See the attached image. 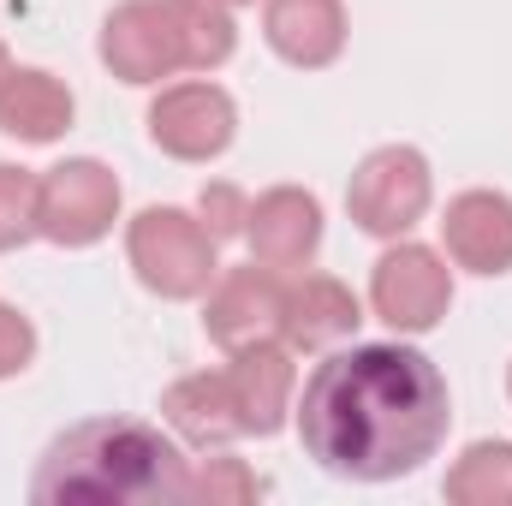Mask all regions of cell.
I'll return each mask as SVG.
<instances>
[{
    "mask_svg": "<svg viewBox=\"0 0 512 506\" xmlns=\"http://www.w3.org/2000/svg\"><path fill=\"white\" fill-rule=\"evenodd\" d=\"M149 131L179 161H209L233 143V102L215 84H179L149 108Z\"/></svg>",
    "mask_w": 512,
    "mask_h": 506,
    "instance_id": "obj_7",
    "label": "cell"
},
{
    "mask_svg": "<svg viewBox=\"0 0 512 506\" xmlns=\"http://www.w3.org/2000/svg\"><path fill=\"white\" fill-rule=\"evenodd\" d=\"M179 36H185V66H221L233 54V18L215 0H173Z\"/></svg>",
    "mask_w": 512,
    "mask_h": 506,
    "instance_id": "obj_18",
    "label": "cell"
},
{
    "mask_svg": "<svg viewBox=\"0 0 512 506\" xmlns=\"http://www.w3.org/2000/svg\"><path fill=\"white\" fill-rule=\"evenodd\" d=\"M6 78H12V66H6V42H0V84H6Z\"/></svg>",
    "mask_w": 512,
    "mask_h": 506,
    "instance_id": "obj_23",
    "label": "cell"
},
{
    "mask_svg": "<svg viewBox=\"0 0 512 506\" xmlns=\"http://www.w3.org/2000/svg\"><path fill=\"white\" fill-rule=\"evenodd\" d=\"M131 262L155 292L191 298L215 280V233L179 209H149L131 221Z\"/></svg>",
    "mask_w": 512,
    "mask_h": 506,
    "instance_id": "obj_3",
    "label": "cell"
},
{
    "mask_svg": "<svg viewBox=\"0 0 512 506\" xmlns=\"http://www.w3.org/2000/svg\"><path fill=\"white\" fill-rule=\"evenodd\" d=\"M191 495H197V501H251L256 483L239 471V465H233V459H215V465L191 483Z\"/></svg>",
    "mask_w": 512,
    "mask_h": 506,
    "instance_id": "obj_20",
    "label": "cell"
},
{
    "mask_svg": "<svg viewBox=\"0 0 512 506\" xmlns=\"http://www.w3.org/2000/svg\"><path fill=\"white\" fill-rule=\"evenodd\" d=\"M102 60L126 78V84H155L167 72L185 66V36H179V12L173 0H131L108 18L102 30Z\"/></svg>",
    "mask_w": 512,
    "mask_h": 506,
    "instance_id": "obj_4",
    "label": "cell"
},
{
    "mask_svg": "<svg viewBox=\"0 0 512 506\" xmlns=\"http://www.w3.org/2000/svg\"><path fill=\"white\" fill-rule=\"evenodd\" d=\"M245 221H251V251L262 268H292L322 239V215L304 191H268Z\"/></svg>",
    "mask_w": 512,
    "mask_h": 506,
    "instance_id": "obj_11",
    "label": "cell"
},
{
    "mask_svg": "<svg viewBox=\"0 0 512 506\" xmlns=\"http://www.w3.org/2000/svg\"><path fill=\"white\" fill-rule=\"evenodd\" d=\"M280 316H286V286L268 274V268H233L227 280H221V292H215V304H209V334L221 340V346H251L262 340L268 328H280Z\"/></svg>",
    "mask_w": 512,
    "mask_h": 506,
    "instance_id": "obj_9",
    "label": "cell"
},
{
    "mask_svg": "<svg viewBox=\"0 0 512 506\" xmlns=\"http://www.w3.org/2000/svg\"><path fill=\"white\" fill-rule=\"evenodd\" d=\"M447 298H453V280L429 251L405 245V251L382 256V268H376V310H382V322L405 328V334L435 328Z\"/></svg>",
    "mask_w": 512,
    "mask_h": 506,
    "instance_id": "obj_8",
    "label": "cell"
},
{
    "mask_svg": "<svg viewBox=\"0 0 512 506\" xmlns=\"http://www.w3.org/2000/svg\"><path fill=\"white\" fill-rule=\"evenodd\" d=\"M298 435L334 477H405L447 435V381L411 346H352L304 381Z\"/></svg>",
    "mask_w": 512,
    "mask_h": 506,
    "instance_id": "obj_1",
    "label": "cell"
},
{
    "mask_svg": "<svg viewBox=\"0 0 512 506\" xmlns=\"http://www.w3.org/2000/svg\"><path fill=\"white\" fill-rule=\"evenodd\" d=\"M191 441H227V435H245L239 429V411H233V393H227V376H191L179 381L161 405Z\"/></svg>",
    "mask_w": 512,
    "mask_h": 506,
    "instance_id": "obj_16",
    "label": "cell"
},
{
    "mask_svg": "<svg viewBox=\"0 0 512 506\" xmlns=\"http://www.w3.org/2000/svg\"><path fill=\"white\" fill-rule=\"evenodd\" d=\"M268 42L292 66H328L346 42L340 0H268Z\"/></svg>",
    "mask_w": 512,
    "mask_h": 506,
    "instance_id": "obj_13",
    "label": "cell"
},
{
    "mask_svg": "<svg viewBox=\"0 0 512 506\" xmlns=\"http://www.w3.org/2000/svg\"><path fill=\"white\" fill-rule=\"evenodd\" d=\"M227 393H233V411H239V429H280V411H286V393H292V364L280 346H239V364L227 370Z\"/></svg>",
    "mask_w": 512,
    "mask_h": 506,
    "instance_id": "obj_12",
    "label": "cell"
},
{
    "mask_svg": "<svg viewBox=\"0 0 512 506\" xmlns=\"http://www.w3.org/2000/svg\"><path fill=\"white\" fill-rule=\"evenodd\" d=\"M120 185L102 161H66L42 179V233L60 245H90L114 227Z\"/></svg>",
    "mask_w": 512,
    "mask_h": 506,
    "instance_id": "obj_6",
    "label": "cell"
},
{
    "mask_svg": "<svg viewBox=\"0 0 512 506\" xmlns=\"http://www.w3.org/2000/svg\"><path fill=\"white\" fill-rule=\"evenodd\" d=\"M203 215H209V233H215V239L245 227V203H239V191H227V185L203 191Z\"/></svg>",
    "mask_w": 512,
    "mask_h": 506,
    "instance_id": "obj_22",
    "label": "cell"
},
{
    "mask_svg": "<svg viewBox=\"0 0 512 506\" xmlns=\"http://www.w3.org/2000/svg\"><path fill=\"white\" fill-rule=\"evenodd\" d=\"M42 233V185L24 167H0V251Z\"/></svg>",
    "mask_w": 512,
    "mask_h": 506,
    "instance_id": "obj_19",
    "label": "cell"
},
{
    "mask_svg": "<svg viewBox=\"0 0 512 506\" xmlns=\"http://www.w3.org/2000/svg\"><path fill=\"white\" fill-rule=\"evenodd\" d=\"M292 346H328L340 334L358 328V298L340 280H304L286 292V316H280Z\"/></svg>",
    "mask_w": 512,
    "mask_h": 506,
    "instance_id": "obj_15",
    "label": "cell"
},
{
    "mask_svg": "<svg viewBox=\"0 0 512 506\" xmlns=\"http://www.w3.org/2000/svg\"><path fill=\"white\" fill-rule=\"evenodd\" d=\"M447 251L477 274H501L512 268V203L495 191H465L447 209Z\"/></svg>",
    "mask_w": 512,
    "mask_h": 506,
    "instance_id": "obj_10",
    "label": "cell"
},
{
    "mask_svg": "<svg viewBox=\"0 0 512 506\" xmlns=\"http://www.w3.org/2000/svg\"><path fill=\"white\" fill-rule=\"evenodd\" d=\"M447 495L453 501H471V506H501L512 501V447L507 441H483L459 459V471L447 477Z\"/></svg>",
    "mask_w": 512,
    "mask_h": 506,
    "instance_id": "obj_17",
    "label": "cell"
},
{
    "mask_svg": "<svg viewBox=\"0 0 512 506\" xmlns=\"http://www.w3.org/2000/svg\"><path fill=\"white\" fill-rule=\"evenodd\" d=\"M352 221L364 233H405L423 203H429V167L417 149H376L358 173H352Z\"/></svg>",
    "mask_w": 512,
    "mask_h": 506,
    "instance_id": "obj_5",
    "label": "cell"
},
{
    "mask_svg": "<svg viewBox=\"0 0 512 506\" xmlns=\"http://www.w3.org/2000/svg\"><path fill=\"white\" fill-rule=\"evenodd\" d=\"M66 126H72V96L48 72H12L0 84V131H12L24 143H48Z\"/></svg>",
    "mask_w": 512,
    "mask_h": 506,
    "instance_id": "obj_14",
    "label": "cell"
},
{
    "mask_svg": "<svg viewBox=\"0 0 512 506\" xmlns=\"http://www.w3.org/2000/svg\"><path fill=\"white\" fill-rule=\"evenodd\" d=\"M30 352H36V334H30V322H24L18 310H0V376L24 370V364H30Z\"/></svg>",
    "mask_w": 512,
    "mask_h": 506,
    "instance_id": "obj_21",
    "label": "cell"
},
{
    "mask_svg": "<svg viewBox=\"0 0 512 506\" xmlns=\"http://www.w3.org/2000/svg\"><path fill=\"white\" fill-rule=\"evenodd\" d=\"M30 495L42 506H167L191 501V477L161 429L131 417H96L48 447Z\"/></svg>",
    "mask_w": 512,
    "mask_h": 506,
    "instance_id": "obj_2",
    "label": "cell"
}]
</instances>
